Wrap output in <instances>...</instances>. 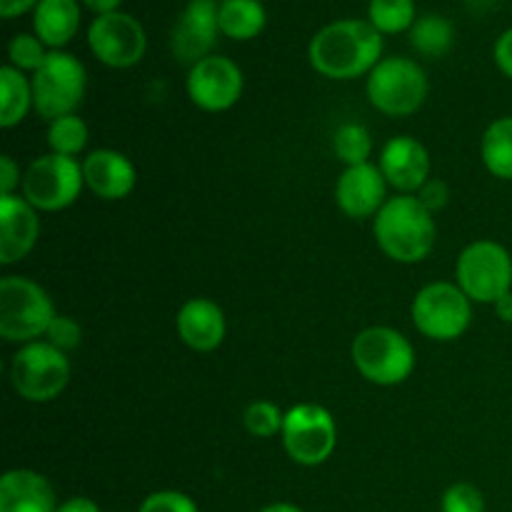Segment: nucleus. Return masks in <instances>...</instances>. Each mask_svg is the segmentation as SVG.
Instances as JSON below:
<instances>
[{
    "label": "nucleus",
    "mask_w": 512,
    "mask_h": 512,
    "mask_svg": "<svg viewBox=\"0 0 512 512\" xmlns=\"http://www.w3.org/2000/svg\"><path fill=\"white\" fill-rule=\"evenodd\" d=\"M308 60L315 73L328 80L368 78L370 70L383 60V35L370 20H333L313 35Z\"/></svg>",
    "instance_id": "nucleus-1"
},
{
    "label": "nucleus",
    "mask_w": 512,
    "mask_h": 512,
    "mask_svg": "<svg viewBox=\"0 0 512 512\" xmlns=\"http://www.w3.org/2000/svg\"><path fill=\"white\" fill-rule=\"evenodd\" d=\"M373 235L385 258L400 265H418L433 255L438 223L415 195H393L373 218Z\"/></svg>",
    "instance_id": "nucleus-2"
},
{
    "label": "nucleus",
    "mask_w": 512,
    "mask_h": 512,
    "mask_svg": "<svg viewBox=\"0 0 512 512\" xmlns=\"http://www.w3.org/2000/svg\"><path fill=\"white\" fill-rule=\"evenodd\" d=\"M350 360L360 378L378 388L403 385L418 365L413 343L390 325H370L360 330L350 345Z\"/></svg>",
    "instance_id": "nucleus-3"
},
{
    "label": "nucleus",
    "mask_w": 512,
    "mask_h": 512,
    "mask_svg": "<svg viewBox=\"0 0 512 512\" xmlns=\"http://www.w3.org/2000/svg\"><path fill=\"white\" fill-rule=\"evenodd\" d=\"M53 298L48 290L25 275H5L0 280V338L13 345L43 340L55 320Z\"/></svg>",
    "instance_id": "nucleus-4"
},
{
    "label": "nucleus",
    "mask_w": 512,
    "mask_h": 512,
    "mask_svg": "<svg viewBox=\"0 0 512 512\" xmlns=\"http://www.w3.org/2000/svg\"><path fill=\"white\" fill-rule=\"evenodd\" d=\"M365 95L378 113L408 118L418 113L430 95V80L423 65L405 55L383 58L365 78Z\"/></svg>",
    "instance_id": "nucleus-5"
},
{
    "label": "nucleus",
    "mask_w": 512,
    "mask_h": 512,
    "mask_svg": "<svg viewBox=\"0 0 512 512\" xmlns=\"http://www.w3.org/2000/svg\"><path fill=\"white\" fill-rule=\"evenodd\" d=\"M33 108L43 120L78 113L88 90V70L68 50H50L45 63L30 75Z\"/></svg>",
    "instance_id": "nucleus-6"
},
{
    "label": "nucleus",
    "mask_w": 512,
    "mask_h": 512,
    "mask_svg": "<svg viewBox=\"0 0 512 512\" xmlns=\"http://www.w3.org/2000/svg\"><path fill=\"white\" fill-rule=\"evenodd\" d=\"M410 318L423 338L433 343H453L463 338L473 323V300L460 290L458 283L438 280L415 293Z\"/></svg>",
    "instance_id": "nucleus-7"
},
{
    "label": "nucleus",
    "mask_w": 512,
    "mask_h": 512,
    "mask_svg": "<svg viewBox=\"0 0 512 512\" xmlns=\"http://www.w3.org/2000/svg\"><path fill=\"white\" fill-rule=\"evenodd\" d=\"M70 360L48 340L20 345L10 360V385L28 403H53L70 383Z\"/></svg>",
    "instance_id": "nucleus-8"
},
{
    "label": "nucleus",
    "mask_w": 512,
    "mask_h": 512,
    "mask_svg": "<svg viewBox=\"0 0 512 512\" xmlns=\"http://www.w3.org/2000/svg\"><path fill=\"white\" fill-rule=\"evenodd\" d=\"M455 283L473 303L495 305L512 290V255L490 238L465 245L455 263Z\"/></svg>",
    "instance_id": "nucleus-9"
},
{
    "label": "nucleus",
    "mask_w": 512,
    "mask_h": 512,
    "mask_svg": "<svg viewBox=\"0 0 512 512\" xmlns=\"http://www.w3.org/2000/svg\"><path fill=\"white\" fill-rule=\"evenodd\" d=\"M83 188V160L48 150L25 168L20 195L38 213H58L70 208L80 198Z\"/></svg>",
    "instance_id": "nucleus-10"
},
{
    "label": "nucleus",
    "mask_w": 512,
    "mask_h": 512,
    "mask_svg": "<svg viewBox=\"0 0 512 512\" xmlns=\"http://www.w3.org/2000/svg\"><path fill=\"white\" fill-rule=\"evenodd\" d=\"M280 443L295 465L318 468L328 463L338 448V420L318 403L293 405L285 410Z\"/></svg>",
    "instance_id": "nucleus-11"
},
{
    "label": "nucleus",
    "mask_w": 512,
    "mask_h": 512,
    "mask_svg": "<svg viewBox=\"0 0 512 512\" xmlns=\"http://www.w3.org/2000/svg\"><path fill=\"white\" fill-rule=\"evenodd\" d=\"M88 48L103 65L125 70L138 65L148 50V35L138 18L130 13H108L93 18L88 28Z\"/></svg>",
    "instance_id": "nucleus-12"
},
{
    "label": "nucleus",
    "mask_w": 512,
    "mask_h": 512,
    "mask_svg": "<svg viewBox=\"0 0 512 512\" xmlns=\"http://www.w3.org/2000/svg\"><path fill=\"white\" fill-rule=\"evenodd\" d=\"M245 75L233 58L208 55L188 70L185 93L203 113H225L243 98Z\"/></svg>",
    "instance_id": "nucleus-13"
},
{
    "label": "nucleus",
    "mask_w": 512,
    "mask_h": 512,
    "mask_svg": "<svg viewBox=\"0 0 512 512\" xmlns=\"http://www.w3.org/2000/svg\"><path fill=\"white\" fill-rule=\"evenodd\" d=\"M220 3L215 0H188L175 28L170 33V50L175 60L193 68L203 58L213 55L220 35Z\"/></svg>",
    "instance_id": "nucleus-14"
},
{
    "label": "nucleus",
    "mask_w": 512,
    "mask_h": 512,
    "mask_svg": "<svg viewBox=\"0 0 512 512\" xmlns=\"http://www.w3.org/2000/svg\"><path fill=\"white\" fill-rule=\"evenodd\" d=\"M378 168L398 195H415L433 178L428 148L413 135H393L380 150Z\"/></svg>",
    "instance_id": "nucleus-15"
},
{
    "label": "nucleus",
    "mask_w": 512,
    "mask_h": 512,
    "mask_svg": "<svg viewBox=\"0 0 512 512\" xmlns=\"http://www.w3.org/2000/svg\"><path fill=\"white\" fill-rule=\"evenodd\" d=\"M388 188L390 185L380 173L378 163L350 165L335 183V203L350 220H368L375 218L390 200Z\"/></svg>",
    "instance_id": "nucleus-16"
},
{
    "label": "nucleus",
    "mask_w": 512,
    "mask_h": 512,
    "mask_svg": "<svg viewBox=\"0 0 512 512\" xmlns=\"http://www.w3.org/2000/svg\"><path fill=\"white\" fill-rule=\"evenodd\" d=\"M40 238V213L20 193L0 195V265L20 263Z\"/></svg>",
    "instance_id": "nucleus-17"
},
{
    "label": "nucleus",
    "mask_w": 512,
    "mask_h": 512,
    "mask_svg": "<svg viewBox=\"0 0 512 512\" xmlns=\"http://www.w3.org/2000/svg\"><path fill=\"white\" fill-rule=\"evenodd\" d=\"M85 188L105 203L125 200L138 185V170L125 153L113 148L90 150L83 158Z\"/></svg>",
    "instance_id": "nucleus-18"
},
{
    "label": "nucleus",
    "mask_w": 512,
    "mask_h": 512,
    "mask_svg": "<svg viewBox=\"0 0 512 512\" xmlns=\"http://www.w3.org/2000/svg\"><path fill=\"white\" fill-rule=\"evenodd\" d=\"M175 330L185 348L195 353H213L225 343L228 318L215 300L188 298L175 315Z\"/></svg>",
    "instance_id": "nucleus-19"
},
{
    "label": "nucleus",
    "mask_w": 512,
    "mask_h": 512,
    "mask_svg": "<svg viewBox=\"0 0 512 512\" xmlns=\"http://www.w3.org/2000/svg\"><path fill=\"white\" fill-rule=\"evenodd\" d=\"M53 485L30 468H13L0 478V512H55Z\"/></svg>",
    "instance_id": "nucleus-20"
},
{
    "label": "nucleus",
    "mask_w": 512,
    "mask_h": 512,
    "mask_svg": "<svg viewBox=\"0 0 512 512\" xmlns=\"http://www.w3.org/2000/svg\"><path fill=\"white\" fill-rule=\"evenodd\" d=\"M80 30L78 0H40L33 10V33L50 50H63Z\"/></svg>",
    "instance_id": "nucleus-21"
},
{
    "label": "nucleus",
    "mask_w": 512,
    "mask_h": 512,
    "mask_svg": "<svg viewBox=\"0 0 512 512\" xmlns=\"http://www.w3.org/2000/svg\"><path fill=\"white\" fill-rule=\"evenodd\" d=\"M30 110H35L30 75L13 65H3L0 68V125L5 130L15 128L28 118Z\"/></svg>",
    "instance_id": "nucleus-22"
},
{
    "label": "nucleus",
    "mask_w": 512,
    "mask_h": 512,
    "mask_svg": "<svg viewBox=\"0 0 512 512\" xmlns=\"http://www.w3.org/2000/svg\"><path fill=\"white\" fill-rule=\"evenodd\" d=\"M220 35L230 40L258 38L268 23V13L260 0H223L220 3Z\"/></svg>",
    "instance_id": "nucleus-23"
},
{
    "label": "nucleus",
    "mask_w": 512,
    "mask_h": 512,
    "mask_svg": "<svg viewBox=\"0 0 512 512\" xmlns=\"http://www.w3.org/2000/svg\"><path fill=\"white\" fill-rule=\"evenodd\" d=\"M485 170L498 180H512V115H500L480 138Z\"/></svg>",
    "instance_id": "nucleus-24"
},
{
    "label": "nucleus",
    "mask_w": 512,
    "mask_h": 512,
    "mask_svg": "<svg viewBox=\"0 0 512 512\" xmlns=\"http://www.w3.org/2000/svg\"><path fill=\"white\" fill-rule=\"evenodd\" d=\"M410 45L418 55L430 60L445 58L453 50L455 43V25L445 15H420L410 28Z\"/></svg>",
    "instance_id": "nucleus-25"
},
{
    "label": "nucleus",
    "mask_w": 512,
    "mask_h": 512,
    "mask_svg": "<svg viewBox=\"0 0 512 512\" xmlns=\"http://www.w3.org/2000/svg\"><path fill=\"white\" fill-rule=\"evenodd\" d=\"M368 20L380 35L410 33L418 20L415 0H370Z\"/></svg>",
    "instance_id": "nucleus-26"
},
{
    "label": "nucleus",
    "mask_w": 512,
    "mask_h": 512,
    "mask_svg": "<svg viewBox=\"0 0 512 512\" xmlns=\"http://www.w3.org/2000/svg\"><path fill=\"white\" fill-rule=\"evenodd\" d=\"M45 140H48L50 153L78 158V155L85 153V148H88V140H90L88 123H85L78 113L55 118L48 123Z\"/></svg>",
    "instance_id": "nucleus-27"
},
{
    "label": "nucleus",
    "mask_w": 512,
    "mask_h": 512,
    "mask_svg": "<svg viewBox=\"0 0 512 512\" xmlns=\"http://www.w3.org/2000/svg\"><path fill=\"white\" fill-rule=\"evenodd\" d=\"M333 153L345 168L373 163V135L363 123L348 120L333 133Z\"/></svg>",
    "instance_id": "nucleus-28"
},
{
    "label": "nucleus",
    "mask_w": 512,
    "mask_h": 512,
    "mask_svg": "<svg viewBox=\"0 0 512 512\" xmlns=\"http://www.w3.org/2000/svg\"><path fill=\"white\" fill-rule=\"evenodd\" d=\"M285 410L273 400H253L243 410V428L253 438H278L283 433Z\"/></svg>",
    "instance_id": "nucleus-29"
},
{
    "label": "nucleus",
    "mask_w": 512,
    "mask_h": 512,
    "mask_svg": "<svg viewBox=\"0 0 512 512\" xmlns=\"http://www.w3.org/2000/svg\"><path fill=\"white\" fill-rule=\"evenodd\" d=\"M48 45L35 33H18L8 43V65L23 70L25 75H33L48 58Z\"/></svg>",
    "instance_id": "nucleus-30"
},
{
    "label": "nucleus",
    "mask_w": 512,
    "mask_h": 512,
    "mask_svg": "<svg viewBox=\"0 0 512 512\" xmlns=\"http://www.w3.org/2000/svg\"><path fill=\"white\" fill-rule=\"evenodd\" d=\"M443 512H485V498L473 483H453L440 498Z\"/></svg>",
    "instance_id": "nucleus-31"
},
{
    "label": "nucleus",
    "mask_w": 512,
    "mask_h": 512,
    "mask_svg": "<svg viewBox=\"0 0 512 512\" xmlns=\"http://www.w3.org/2000/svg\"><path fill=\"white\" fill-rule=\"evenodd\" d=\"M43 340H48L53 348L63 350V353L68 355L73 353V350H78L80 343H83V328H80V323L75 318L58 313L53 323H50L48 333H45Z\"/></svg>",
    "instance_id": "nucleus-32"
},
{
    "label": "nucleus",
    "mask_w": 512,
    "mask_h": 512,
    "mask_svg": "<svg viewBox=\"0 0 512 512\" xmlns=\"http://www.w3.org/2000/svg\"><path fill=\"white\" fill-rule=\"evenodd\" d=\"M138 512H200L198 503L180 490H155L140 503Z\"/></svg>",
    "instance_id": "nucleus-33"
},
{
    "label": "nucleus",
    "mask_w": 512,
    "mask_h": 512,
    "mask_svg": "<svg viewBox=\"0 0 512 512\" xmlns=\"http://www.w3.org/2000/svg\"><path fill=\"white\" fill-rule=\"evenodd\" d=\"M415 198L430 210V213H440L443 208H448L450 203V185L443 178H430L423 188L415 193Z\"/></svg>",
    "instance_id": "nucleus-34"
},
{
    "label": "nucleus",
    "mask_w": 512,
    "mask_h": 512,
    "mask_svg": "<svg viewBox=\"0 0 512 512\" xmlns=\"http://www.w3.org/2000/svg\"><path fill=\"white\" fill-rule=\"evenodd\" d=\"M23 173L13 155H0V195H15L23 185Z\"/></svg>",
    "instance_id": "nucleus-35"
},
{
    "label": "nucleus",
    "mask_w": 512,
    "mask_h": 512,
    "mask_svg": "<svg viewBox=\"0 0 512 512\" xmlns=\"http://www.w3.org/2000/svg\"><path fill=\"white\" fill-rule=\"evenodd\" d=\"M493 60L495 65H498L500 73H503L508 80H512V28L505 30V33H500V38L495 40Z\"/></svg>",
    "instance_id": "nucleus-36"
},
{
    "label": "nucleus",
    "mask_w": 512,
    "mask_h": 512,
    "mask_svg": "<svg viewBox=\"0 0 512 512\" xmlns=\"http://www.w3.org/2000/svg\"><path fill=\"white\" fill-rule=\"evenodd\" d=\"M38 3L40 0H0V15H3L5 20L18 18V15L23 13H33Z\"/></svg>",
    "instance_id": "nucleus-37"
},
{
    "label": "nucleus",
    "mask_w": 512,
    "mask_h": 512,
    "mask_svg": "<svg viewBox=\"0 0 512 512\" xmlns=\"http://www.w3.org/2000/svg\"><path fill=\"white\" fill-rule=\"evenodd\" d=\"M55 512H100V505L95 500L83 498V495H75V498L63 500Z\"/></svg>",
    "instance_id": "nucleus-38"
},
{
    "label": "nucleus",
    "mask_w": 512,
    "mask_h": 512,
    "mask_svg": "<svg viewBox=\"0 0 512 512\" xmlns=\"http://www.w3.org/2000/svg\"><path fill=\"white\" fill-rule=\"evenodd\" d=\"M80 3H83L85 8H88L90 13H95V18H98V15L118 13V8L123 0H80Z\"/></svg>",
    "instance_id": "nucleus-39"
},
{
    "label": "nucleus",
    "mask_w": 512,
    "mask_h": 512,
    "mask_svg": "<svg viewBox=\"0 0 512 512\" xmlns=\"http://www.w3.org/2000/svg\"><path fill=\"white\" fill-rule=\"evenodd\" d=\"M493 310H495V315H498L500 320H503V323H510L512 325V290L508 295H503V298L498 300V303L493 305Z\"/></svg>",
    "instance_id": "nucleus-40"
},
{
    "label": "nucleus",
    "mask_w": 512,
    "mask_h": 512,
    "mask_svg": "<svg viewBox=\"0 0 512 512\" xmlns=\"http://www.w3.org/2000/svg\"><path fill=\"white\" fill-rule=\"evenodd\" d=\"M260 512H303V508H298L295 503H273V505H265Z\"/></svg>",
    "instance_id": "nucleus-41"
}]
</instances>
